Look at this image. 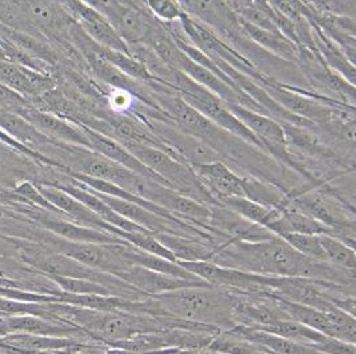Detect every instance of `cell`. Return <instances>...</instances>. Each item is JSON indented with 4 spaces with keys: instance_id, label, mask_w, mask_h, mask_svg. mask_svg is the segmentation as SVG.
Listing matches in <instances>:
<instances>
[{
    "instance_id": "1",
    "label": "cell",
    "mask_w": 356,
    "mask_h": 354,
    "mask_svg": "<svg viewBox=\"0 0 356 354\" xmlns=\"http://www.w3.org/2000/svg\"><path fill=\"white\" fill-rule=\"evenodd\" d=\"M212 262L271 277H300L339 285H350L355 281V272L341 269L327 261L306 258L277 236L259 242L228 240L216 246Z\"/></svg>"
},
{
    "instance_id": "2",
    "label": "cell",
    "mask_w": 356,
    "mask_h": 354,
    "mask_svg": "<svg viewBox=\"0 0 356 354\" xmlns=\"http://www.w3.org/2000/svg\"><path fill=\"white\" fill-rule=\"evenodd\" d=\"M236 298L238 296L225 288H184L145 296L139 300H126L122 312L168 317L229 330L236 326L232 316Z\"/></svg>"
},
{
    "instance_id": "3",
    "label": "cell",
    "mask_w": 356,
    "mask_h": 354,
    "mask_svg": "<svg viewBox=\"0 0 356 354\" xmlns=\"http://www.w3.org/2000/svg\"><path fill=\"white\" fill-rule=\"evenodd\" d=\"M123 145L149 171L164 180L171 189L207 207L219 205V203L200 183L190 164L179 160L165 151L152 145L138 143H126Z\"/></svg>"
},
{
    "instance_id": "4",
    "label": "cell",
    "mask_w": 356,
    "mask_h": 354,
    "mask_svg": "<svg viewBox=\"0 0 356 354\" xmlns=\"http://www.w3.org/2000/svg\"><path fill=\"white\" fill-rule=\"evenodd\" d=\"M43 246L49 251L74 258L83 265L103 273L120 276L134 267L127 256L131 244H88L67 242L65 239L47 233L43 237Z\"/></svg>"
},
{
    "instance_id": "5",
    "label": "cell",
    "mask_w": 356,
    "mask_h": 354,
    "mask_svg": "<svg viewBox=\"0 0 356 354\" xmlns=\"http://www.w3.org/2000/svg\"><path fill=\"white\" fill-rule=\"evenodd\" d=\"M103 17L108 20L127 46L145 44L159 23L151 12L123 6L113 0Z\"/></svg>"
},
{
    "instance_id": "6",
    "label": "cell",
    "mask_w": 356,
    "mask_h": 354,
    "mask_svg": "<svg viewBox=\"0 0 356 354\" xmlns=\"http://www.w3.org/2000/svg\"><path fill=\"white\" fill-rule=\"evenodd\" d=\"M226 106L244 127L259 139L267 151H270L271 153H274L277 158L284 161H289L290 156L284 149L286 148L284 130L280 123H277L271 116L268 117L264 113L257 112L241 104L226 103Z\"/></svg>"
},
{
    "instance_id": "7",
    "label": "cell",
    "mask_w": 356,
    "mask_h": 354,
    "mask_svg": "<svg viewBox=\"0 0 356 354\" xmlns=\"http://www.w3.org/2000/svg\"><path fill=\"white\" fill-rule=\"evenodd\" d=\"M35 187L49 201V204H52L56 210H60L65 216L68 217L70 221L79 224V226L102 230V232H107V233L118 236L120 239V235L123 232L122 229L103 221L97 213L88 210L84 204H81L79 200H76L71 194H67L63 189L49 185V184H44V183L36 184Z\"/></svg>"
},
{
    "instance_id": "8",
    "label": "cell",
    "mask_w": 356,
    "mask_h": 354,
    "mask_svg": "<svg viewBox=\"0 0 356 354\" xmlns=\"http://www.w3.org/2000/svg\"><path fill=\"white\" fill-rule=\"evenodd\" d=\"M17 113L29 120L40 133L56 143L76 145L90 149V142L81 124H71L58 115L33 108L31 106L23 107Z\"/></svg>"
},
{
    "instance_id": "9",
    "label": "cell",
    "mask_w": 356,
    "mask_h": 354,
    "mask_svg": "<svg viewBox=\"0 0 356 354\" xmlns=\"http://www.w3.org/2000/svg\"><path fill=\"white\" fill-rule=\"evenodd\" d=\"M0 83L22 97H43L55 87V81L47 74L1 59Z\"/></svg>"
},
{
    "instance_id": "10",
    "label": "cell",
    "mask_w": 356,
    "mask_h": 354,
    "mask_svg": "<svg viewBox=\"0 0 356 354\" xmlns=\"http://www.w3.org/2000/svg\"><path fill=\"white\" fill-rule=\"evenodd\" d=\"M119 278L130 284L135 289L148 294L155 296L161 293H167L172 290L184 289V288H209L213 287L204 280L191 281L184 280L168 274L158 273L154 271H149L143 267L134 265L127 272L120 274Z\"/></svg>"
},
{
    "instance_id": "11",
    "label": "cell",
    "mask_w": 356,
    "mask_h": 354,
    "mask_svg": "<svg viewBox=\"0 0 356 354\" xmlns=\"http://www.w3.org/2000/svg\"><path fill=\"white\" fill-rule=\"evenodd\" d=\"M200 183L209 194L219 201L225 197H245L242 176L235 174L226 161H213L204 165L193 167Z\"/></svg>"
},
{
    "instance_id": "12",
    "label": "cell",
    "mask_w": 356,
    "mask_h": 354,
    "mask_svg": "<svg viewBox=\"0 0 356 354\" xmlns=\"http://www.w3.org/2000/svg\"><path fill=\"white\" fill-rule=\"evenodd\" d=\"M0 333H26L46 337L65 338L84 333L81 329L65 322L49 320L33 314L8 316L0 320Z\"/></svg>"
},
{
    "instance_id": "13",
    "label": "cell",
    "mask_w": 356,
    "mask_h": 354,
    "mask_svg": "<svg viewBox=\"0 0 356 354\" xmlns=\"http://www.w3.org/2000/svg\"><path fill=\"white\" fill-rule=\"evenodd\" d=\"M81 127H83L86 135H87V139L90 142V149L91 151L97 152L99 155H102V156H104V158H107L110 160L118 162L119 165L130 169V171L138 174V175L154 178V180L159 181L163 185L168 187L164 180H162L158 175H155L152 171H149L146 165H143L140 161L138 160L124 145L120 144L119 142L113 140V139L106 136V135L99 133V132L94 130V129L88 128L86 126H81Z\"/></svg>"
},
{
    "instance_id": "14",
    "label": "cell",
    "mask_w": 356,
    "mask_h": 354,
    "mask_svg": "<svg viewBox=\"0 0 356 354\" xmlns=\"http://www.w3.org/2000/svg\"><path fill=\"white\" fill-rule=\"evenodd\" d=\"M38 221L47 232L55 236H59L67 242H88V244H129L119 239L118 236H113L107 232L79 226L60 217L42 216V217H38Z\"/></svg>"
},
{
    "instance_id": "15",
    "label": "cell",
    "mask_w": 356,
    "mask_h": 354,
    "mask_svg": "<svg viewBox=\"0 0 356 354\" xmlns=\"http://www.w3.org/2000/svg\"><path fill=\"white\" fill-rule=\"evenodd\" d=\"M155 237L175 256L177 261H211L213 260L216 245L200 242L194 236L177 233H156Z\"/></svg>"
},
{
    "instance_id": "16",
    "label": "cell",
    "mask_w": 356,
    "mask_h": 354,
    "mask_svg": "<svg viewBox=\"0 0 356 354\" xmlns=\"http://www.w3.org/2000/svg\"><path fill=\"white\" fill-rule=\"evenodd\" d=\"M241 24L244 36L248 40H252L259 47L273 53L274 56H279L280 59H286L289 62H298L299 47L283 33L261 30L252 24L245 23L243 20H241Z\"/></svg>"
},
{
    "instance_id": "17",
    "label": "cell",
    "mask_w": 356,
    "mask_h": 354,
    "mask_svg": "<svg viewBox=\"0 0 356 354\" xmlns=\"http://www.w3.org/2000/svg\"><path fill=\"white\" fill-rule=\"evenodd\" d=\"M242 185L247 199L266 208L283 212L290 204L287 192L275 183L264 181L257 177L242 176Z\"/></svg>"
},
{
    "instance_id": "18",
    "label": "cell",
    "mask_w": 356,
    "mask_h": 354,
    "mask_svg": "<svg viewBox=\"0 0 356 354\" xmlns=\"http://www.w3.org/2000/svg\"><path fill=\"white\" fill-rule=\"evenodd\" d=\"M218 203L226 207L227 210L238 213L245 220L264 226L266 229H268L282 216L280 210L266 208L247 197H225L220 199Z\"/></svg>"
},
{
    "instance_id": "19",
    "label": "cell",
    "mask_w": 356,
    "mask_h": 354,
    "mask_svg": "<svg viewBox=\"0 0 356 354\" xmlns=\"http://www.w3.org/2000/svg\"><path fill=\"white\" fill-rule=\"evenodd\" d=\"M127 256L131 260V262L134 265L138 267H143L149 271L158 272V273L168 274V276H174L179 278H184V280H191V281H199L202 278H199L197 276L190 273L188 271H186L184 268H181L179 264L170 261L167 258H159L151 253L143 252L132 245L127 246Z\"/></svg>"
},
{
    "instance_id": "20",
    "label": "cell",
    "mask_w": 356,
    "mask_h": 354,
    "mask_svg": "<svg viewBox=\"0 0 356 354\" xmlns=\"http://www.w3.org/2000/svg\"><path fill=\"white\" fill-rule=\"evenodd\" d=\"M257 329L261 332H266V333L275 335L279 337L290 339V341L298 342V344L308 345V346L321 341L324 336L322 333L308 328L300 322L293 321V320H282V321L275 322L273 325L260 326Z\"/></svg>"
},
{
    "instance_id": "21",
    "label": "cell",
    "mask_w": 356,
    "mask_h": 354,
    "mask_svg": "<svg viewBox=\"0 0 356 354\" xmlns=\"http://www.w3.org/2000/svg\"><path fill=\"white\" fill-rule=\"evenodd\" d=\"M319 240L327 262L341 269L355 272L356 255L354 248L331 235H319Z\"/></svg>"
},
{
    "instance_id": "22",
    "label": "cell",
    "mask_w": 356,
    "mask_h": 354,
    "mask_svg": "<svg viewBox=\"0 0 356 354\" xmlns=\"http://www.w3.org/2000/svg\"><path fill=\"white\" fill-rule=\"evenodd\" d=\"M6 342L24 351H46V349H63V348L78 346L75 341L68 338L46 337V336H35V335H26V333L11 335L6 339Z\"/></svg>"
},
{
    "instance_id": "23",
    "label": "cell",
    "mask_w": 356,
    "mask_h": 354,
    "mask_svg": "<svg viewBox=\"0 0 356 354\" xmlns=\"http://www.w3.org/2000/svg\"><path fill=\"white\" fill-rule=\"evenodd\" d=\"M211 351L225 354H274L271 351L252 344L243 338L235 337L227 333V336L215 338L209 345Z\"/></svg>"
},
{
    "instance_id": "24",
    "label": "cell",
    "mask_w": 356,
    "mask_h": 354,
    "mask_svg": "<svg viewBox=\"0 0 356 354\" xmlns=\"http://www.w3.org/2000/svg\"><path fill=\"white\" fill-rule=\"evenodd\" d=\"M58 288L70 294H100V296H115L113 290L99 283L83 278H71L60 276H47Z\"/></svg>"
},
{
    "instance_id": "25",
    "label": "cell",
    "mask_w": 356,
    "mask_h": 354,
    "mask_svg": "<svg viewBox=\"0 0 356 354\" xmlns=\"http://www.w3.org/2000/svg\"><path fill=\"white\" fill-rule=\"evenodd\" d=\"M282 239L306 258H314L318 261H327L321 245L319 236L316 235H305V233L291 232L282 236Z\"/></svg>"
},
{
    "instance_id": "26",
    "label": "cell",
    "mask_w": 356,
    "mask_h": 354,
    "mask_svg": "<svg viewBox=\"0 0 356 354\" xmlns=\"http://www.w3.org/2000/svg\"><path fill=\"white\" fill-rule=\"evenodd\" d=\"M147 7L152 17L162 23L180 22L184 11L178 0H146Z\"/></svg>"
},
{
    "instance_id": "27",
    "label": "cell",
    "mask_w": 356,
    "mask_h": 354,
    "mask_svg": "<svg viewBox=\"0 0 356 354\" xmlns=\"http://www.w3.org/2000/svg\"><path fill=\"white\" fill-rule=\"evenodd\" d=\"M106 100L111 112L120 116H124L126 113L135 110L139 101L134 92L124 88H111V91L106 95Z\"/></svg>"
},
{
    "instance_id": "28",
    "label": "cell",
    "mask_w": 356,
    "mask_h": 354,
    "mask_svg": "<svg viewBox=\"0 0 356 354\" xmlns=\"http://www.w3.org/2000/svg\"><path fill=\"white\" fill-rule=\"evenodd\" d=\"M311 348L323 354H356L355 344L328 336H323L321 341L312 344Z\"/></svg>"
},
{
    "instance_id": "29",
    "label": "cell",
    "mask_w": 356,
    "mask_h": 354,
    "mask_svg": "<svg viewBox=\"0 0 356 354\" xmlns=\"http://www.w3.org/2000/svg\"><path fill=\"white\" fill-rule=\"evenodd\" d=\"M84 4H87L88 7L94 8L99 14H104L106 10L110 7V4L113 3V0H81Z\"/></svg>"
},
{
    "instance_id": "30",
    "label": "cell",
    "mask_w": 356,
    "mask_h": 354,
    "mask_svg": "<svg viewBox=\"0 0 356 354\" xmlns=\"http://www.w3.org/2000/svg\"><path fill=\"white\" fill-rule=\"evenodd\" d=\"M0 289H24V287L17 280L0 276Z\"/></svg>"
},
{
    "instance_id": "31",
    "label": "cell",
    "mask_w": 356,
    "mask_h": 354,
    "mask_svg": "<svg viewBox=\"0 0 356 354\" xmlns=\"http://www.w3.org/2000/svg\"><path fill=\"white\" fill-rule=\"evenodd\" d=\"M0 158H1V149H0Z\"/></svg>"
}]
</instances>
